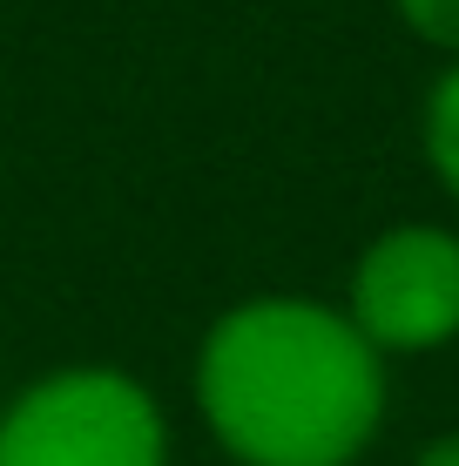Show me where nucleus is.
<instances>
[{
	"label": "nucleus",
	"mask_w": 459,
	"mask_h": 466,
	"mask_svg": "<svg viewBox=\"0 0 459 466\" xmlns=\"http://www.w3.org/2000/svg\"><path fill=\"white\" fill-rule=\"evenodd\" d=\"M189 392L236 466H358L392 412V359L338 298L250 291L203 325Z\"/></svg>",
	"instance_id": "obj_1"
},
{
	"label": "nucleus",
	"mask_w": 459,
	"mask_h": 466,
	"mask_svg": "<svg viewBox=\"0 0 459 466\" xmlns=\"http://www.w3.org/2000/svg\"><path fill=\"white\" fill-rule=\"evenodd\" d=\"M0 466H169V412L129 365H47L0 399Z\"/></svg>",
	"instance_id": "obj_2"
},
{
	"label": "nucleus",
	"mask_w": 459,
	"mask_h": 466,
	"mask_svg": "<svg viewBox=\"0 0 459 466\" xmlns=\"http://www.w3.org/2000/svg\"><path fill=\"white\" fill-rule=\"evenodd\" d=\"M338 304L378 359H425L459 345V230L439 217L385 223L358 244Z\"/></svg>",
	"instance_id": "obj_3"
},
{
	"label": "nucleus",
	"mask_w": 459,
	"mask_h": 466,
	"mask_svg": "<svg viewBox=\"0 0 459 466\" xmlns=\"http://www.w3.org/2000/svg\"><path fill=\"white\" fill-rule=\"evenodd\" d=\"M419 156H425V176L439 183V197L459 210V61H439L433 88L419 102Z\"/></svg>",
	"instance_id": "obj_4"
},
{
	"label": "nucleus",
	"mask_w": 459,
	"mask_h": 466,
	"mask_svg": "<svg viewBox=\"0 0 459 466\" xmlns=\"http://www.w3.org/2000/svg\"><path fill=\"white\" fill-rule=\"evenodd\" d=\"M392 14L419 47H433L439 61H459V0H392Z\"/></svg>",
	"instance_id": "obj_5"
},
{
	"label": "nucleus",
	"mask_w": 459,
	"mask_h": 466,
	"mask_svg": "<svg viewBox=\"0 0 459 466\" xmlns=\"http://www.w3.org/2000/svg\"><path fill=\"white\" fill-rule=\"evenodd\" d=\"M413 466H459V432H433V440L419 446Z\"/></svg>",
	"instance_id": "obj_6"
}]
</instances>
